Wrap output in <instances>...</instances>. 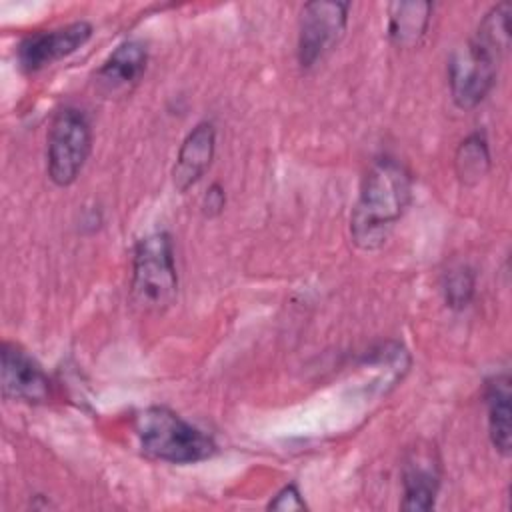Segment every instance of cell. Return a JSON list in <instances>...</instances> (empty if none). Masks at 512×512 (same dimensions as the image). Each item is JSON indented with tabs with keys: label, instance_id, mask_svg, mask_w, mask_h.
Segmentation results:
<instances>
[{
	"label": "cell",
	"instance_id": "5bb4252c",
	"mask_svg": "<svg viewBox=\"0 0 512 512\" xmlns=\"http://www.w3.org/2000/svg\"><path fill=\"white\" fill-rule=\"evenodd\" d=\"M456 176L464 186L478 184L490 170V150L484 134L474 132L464 138L454 154Z\"/></svg>",
	"mask_w": 512,
	"mask_h": 512
},
{
	"label": "cell",
	"instance_id": "6da1fadb",
	"mask_svg": "<svg viewBox=\"0 0 512 512\" xmlns=\"http://www.w3.org/2000/svg\"><path fill=\"white\" fill-rule=\"evenodd\" d=\"M508 48L510 4L502 2L484 14L474 36L450 58V94L460 110L476 108L488 96Z\"/></svg>",
	"mask_w": 512,
	"mask_h": 512
},
{
	"label": "cell",
	"instance_id": "7a4b0ae2",
	"mask_svg": "<svg viewBox=\"0 0 512 512\" xmlns=\"http://www.w3.org/2000/svg\"><path fill=\"white\" fill-rule=\"evenodd\" d=\"M412 198V176L392 156L376 158L360 186L350 216V236L360 250H378L404 216Z\"/></svg>",
	"mask_w": 512,
	"mask_h": 512
},
{
	"label": "cell",
	"instance_id": "5b68a950",
	"mask_svg": "<svg viewBox=\"0 0 512 512\" xmlns=\"http://www.w3.org/2000/svg\"><path fill=\"white\" fill-rule=\"evenodd\" d=\"M92 150V128L80 108L64 106L52 118L46 148V172L58 186L72 184Z\"/></svg>",
	"mask_w": 512,
	"mask_h": 512
},
{
	"label": "cell",
	"instance_id": "ba28073f",
	"mask_svg": "<svg viewBox=\"0 0 512 512\" xmlns=\"http://www.w3.org/2000/svg\"><path fill=\"white\" fill-rule=\"evenodd\" d=\"M92 36V26L78 20L54 30H44L26 36L18 44V62L24 72H38L84 46Z\"/></svg>",
	"mask_w": 512,
	"mask_h": 512
},
{
	"label": "cell",
	"instance_id": "277c9868",
	"mask_svg": "<svg viewBox=\"0 0 512 512\" xmlns=\"http://www.w3.org/2000/svg\"><path fill=\"white\" fill-rule=\"evenodd\" d=\"M178 292L172 240L166 232L140 238L132 256V296L146 310L170 306Z\"/></svg>",
	"mask_w": 512,
	"mask_h": 512
},
{
	"label": "cell",
	"instance_id": "8fae6325",
	"mask_svg": "<svg viewBox=\"0 0 512 512\" xmlns=\"http://www.w3.org/2000/svg\"><path fill=\"white\" fill-rule=\"evenodd\" d=\"M148 52L138 40H126L104 60V64L94 74L96 86L102 94L114 96L130 90L146 70Z\"/></svg>",
	"mask_w": 512,
	"mask_h": 512
},
{
	"label": "cell",
	"instance_id": "3957f363",
	"mask_svg": "<svg viewBox=\"0 0 512 512\" xmlns=\"http://www.w3.org/2000/svg\"><path fill=\"white\" fill-rule=\"evenodd\" d=\"M134 430L144 454L170 464L202 462L218 450L212 436L166 406L140 410L134 418Z\"/></svg>",
	"mask_w": 512,
	"mask_h": 512
},
{
	"label": "cell",
	"instance_id": "2e32d148",
	"mask_svg": "<svg viewBox=\"0 0 512 512\" xmlns=\"http://www.w3.org/2000/svg\"><path fill=\"white\" fill-rule=\"evenodd\" d=\"M270 510H306V502L296 484H286L276 492V496L268 502Z\"/></svg>",
	"mask_w": 512,
	"mask_h": 512
},
{
	"label": "cell",
	"instance_id": "52a82bcc",
	"mask_svg": "<svg viewBox=\"0 0 512 512\" xmlns=\"http://www.w3.org/2000/svg\"><path fill=\"white\" fill-rule=\"evenodd\" d=\"M442 482V464L434 444L418 442L402 464V510L426 512L436 504Z\"/></svg>",
	"mask_w": 512,
	"mask_h": 512
},
{
	"label": "cell",
	"instance_id": "8992f818",
	"mask_svg": "<svg viewBox=\"0 0 512 512\" xmlns=\"http://www.w3.org/2000/svg\"><path fill=\"white\" fill-rule=\"evenodd\" d=\"M348 2H306L298 22V62L302 68L318 64L342 38L348 24Z\"/></svg>",
	"mask_w": 512,
	"mask_h": 512
},
{
	"label": "cell",
	"instance_id": "4fadbf2b",
	"mask_svg": "<svg viewBox=\"0 0 512 512\" xmlns=\"http://www.w3.org/2000/svg\"><path fill=\"white\" fill-rule=\"evenodd\" d=\"M430 2H392L388 6V38L398 48H414L430 24Z\"/></svg>",
	"mask_w": 512,
	"mask_h": 512
},
{
	"label": "cell",
	"instance_id": "e0dca14e",
	"mask_svg": "<svg viewBox=\"0 0 512 512\" xmlns=\"http://www.w3.org/2000/svg\"><path fill=\"white\" fill-rule=\"evenodd\" d=\"M224 204H226L224 188H222L218 182H214V184L206 190V194H204V198H202V212H204L208 218L218 216V214L222 212Z\"/></svg>",
	"mask_w": 512,
	"mask_h": 512
},
{
	"label": "cell",
	"instance_id": "30bf717a",
	"mask_svg": "<svg viewBox=\"0 0 512 512\" xmlns=\"http://www.w3.org/2000/svg\"><path fill=\"white\" fill-rule=\"evenodd\" d=\"M216 148V130L212 122H198L182 140L174 168L172 182L178 192L194 186L210 168Z\"/></svg>",
	"mask_w": 512,
	"mask_h": 512
},
{
	"label": "cell",
	"instance_id": "9c48e42d",
	"mask_svg": "<svg viewBox=\"0 0 512 512\" xmlns=\"http://www.w3.org/2000/svg\"><path fill=\"white\" fill-rule=\"evenodd\" d=\"M2 394L12 400L40 404L50 398V378L42 366L16 342L0 346Z\"/></svg>",
	"mask_w": 512,
	"mask_h": 512
},
{
	"label": "cell",
	"instance_id": "7c38bea8",
	"mask_svg": "<svg viewBox=\"0 0 512 512\" xmlns=\"http://www.w3.org/2000/svg\"><path fill=\"white\" fill-rule=\"evenodd\" d=\"M486 412H488V436L496 452L510 456L512 450V410H510V376L506 372L492 376L486 382Z\"/></svg>",
	"mask_w": 512,
	"mask_h": 512
},
{
	"label": "cell",
	"instance_id": "9a60e30c",
	"mask_svg": "<svg viewBox=\"0 0 512 512\" xmlns=\"http://www.w3.org/2000/svg\"><path fill=\"white\" fill-rule=\"evenodd\" d=\"M476 290V276L468 264L450 266L442 278V292L446 306L462 310L470 304Z\"/></svg>",
	"mask_w": 512,
	"mask_h": 512
}]
</instances>
